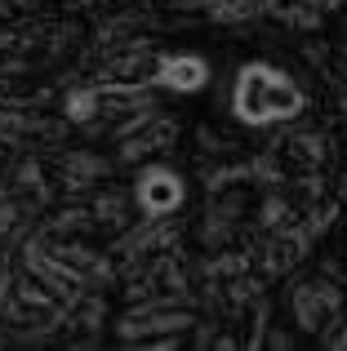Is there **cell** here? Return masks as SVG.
Masks as SVG:
<instances>
[{
    "label": "cell",
    "instance_id": "cell-1",
    "mask_svg": "<svg viewBox=\"0 0 347 351\" xmlns=\"http://www.w3.org/2000/svg\"><path fill=\"white\" fill-rule=\"evenodd\" d=\"M187 329H196V311H191V302L174 298H139L116 320V338L143 347H178V334H187Z\"/></svg>",
    "mask_w": 347,
    "mask_h": 351
},
{
    "label": "cell",
    "instance_id": "cell-2",
    "mask_svg": "<svg viewBox=\"0 0 347 351\" xmlns=\"http://www.w3.org/2000/svg\"><path fill=\"white\" fill-rule=\"evenodd\" d=\"M62 316H67V307L53 293H45L23 267L9 276L5 302H0V325L18 329V334H49V329L62 325Z\"/></svg>",
    "mask_w": 347,
    "mask_h": 351
},
{
    "label": "cell",
    "instance_id": "cell-3",
    "mask_svg": "<svg viewBox=\"0 0 347 351\" xmlns=\"http://www.w3.org/2000/svg\"><path fill=\"white\" fill-rule=\"evenodd\" d=\"M312 240H316V232L307 218L303 223H289V227H276V232L250 236V263L263 280H280V276H289L307 258Z\"/></svg>",
    "mask_w": 347,
    "mask_h": 351
},
{
    "label": "cell",
    "instance_id": "cell-4",
    "mask_svg": "<svg viewBox=\"0 0 347 351\" xmlns=\"http://www.w3.org/2000/svg\"><path fill=\"white\" fill-rule=\"evenodd\" d=\"M343 307H347L343 289L334 280H325V276H307V280H298L289 289V316H294V325L303 334L325 338L343 320Z\"/></svg>",
    "mask_w": 347,
    "mask_h": 351
},
{
    "label": "cell",
    "instance_id": "cell-5",
    "mask_svg": "<svg viewBox=\"0 0 347 351\" xmlns=\"http://www.w3.org/2000/svg\"><path fill=\"white\" fill-rule=\"evenodd\" d=\"M156 62H160V49L152 40L125 36V40L107 45L94 58V80H103V85H152Z\"/></svg>",
    "mask_w": 347,
    "mask_h": 351
},
{
    "label": "cell",
    "instance_id": "cell-6",
    "mask_svg": "<svg viewBox=\"0 0 347 351\" xmlns=\"http://www.w3.org/2000/svg\"><path fill=\"white\" fill-rule=\"evenodd\" d=\"M174 143H178V120L156 107V112L130 120V125L116 134V156H121L125 165H139V160H156V156L174 152Z\"/></svg>",
    "mask_w": 347,
    "mask_h": 351
},
{
    "label": "cell",
    "instance_id": "cell-7",
    "mask_svg": "<svg viewBox=\"0 0 347 351\" xmlns=\"http://www.w3.org/2000/svg\"><path fill=\"white\" fill-rule=\"evenodd\" d=\"M187 200V182L169 165H143V173L134 178V205L143 218H174Z\"/></svg>",
    "mask_w": 347,
    "mask_h": 351
},
{
    "label": "cell",
    "instance_id": "cell-8",
    "mask_svg": "<svg viewBox=\"0 0 347 351\" xmlns=\"http://www.w3.org/2000/svg\"><path fill=\"white\" fill-rule=\"evenodd\" d=\"M0 196L23 205L32 218H40L45 209H49L53 182H49V173H45V165L36 160V156H14V165L0 173Z\"/></svg>",
    "mask_w": 347,
    "mask_h": 351
},
{
    "label": "cell",
    "instance_id": "cell-9",
    "mask_svg": "<svg viewBox=\"0 0 347 351\" xmlns=\"http://www.w3.org/2000/svg\"><path fill=\"white\" fill-rule=\"evenodd\" d=\"M267 76H272V62H245L236 71V85H232V112L241 125L263 129L272 125L267 116Z\"/></svg>",
    "mask_w": 347,
    "mask_h": 351
},
{
    "label": "cell",
    "instance_id": "cell-10",
    "mask_svg": "<svg viewBox=\"0 0 347 351\" xmlns=\"http://www.w3.org/2000/svg\"><path fill=\"white\" fill-rule=\"evenodd\" d=\"M152 85L169 94H200L209 85V62L200 53H160Z\"/></svg>",
    "mask_w": 347,
    "mask_h": 351
},
{
    "label": "cell",
    "instance_id": "cell-11",
    "mask_svg": "<svg viewBox=\"0 0 347 351\" xmlns=\"http://www.w3.org/2000/svg\"><path fill=\"white\" fill-rule=\"evenodd\" d=\"M89 214H94V227L107 236H121L125 227L139 223V205H134V187H116V182H103V191L94 196V205H89Z\"/></svg>",
    "mask_w": 347,
    "mask_h": 351
},
{
    "label": "cell",
    "instance_id": "cell-12",
    "mask_svg": "<svg viewBox=\"0 0 347 351\" xmlns=\"http://www.w3.org/2000/svg\"><path fill=\"white\" fill-rule=\"evenodd\" d=\"M103 178H107V160L94 152H62L58 165H53V187H62L67 196H76L85 187H98Z\"/></svg>",
    "mask_w": 347,
    "mask_h": 351
},
{
    "label": "cell",
    "instance_id": "cell-13",
    "mask_svg": "<svg viewBox=\"0 0 347 351\" xmlns=\"http://www.w3.org/2000/svg\"><path fill=\"white\" fill-rule=\"evenodd\" d=\"M303 112H307L303 85H298L294 76H285L280 67H272V76H267V116H272V125H289V120H298Z\"/></svg>",
    "mask_w": 347,
    "mask_h": 351
},
{
    "label": "cell",
    "instance_id": "cell-14",
    "mask_svg": "<svg viewBox=\"0 0 347 351\" xmlns=\"http://www.w3.org/2000/svg\"><path fill=\"white\" fill-rule=\"evenodd\" d=\"M89 232H94V214H89V205L58 209L53 218L36 223V236H40V240H85Z\"/></svg>",
    "mask_w": 347,
    "mask_h": 351
},
{
    "label": "cell",
    "instance_id": "cell-15",
    "mask_svg": "<svg viewBox=\"0 0 347 351\" xmlns=\"http://www.w3.org/2000/svg\"><path fill=\"white\" fill-rule=\"evenodd\" d=\"M32 227H36V218L27 214L23 205L0 196V245H23V240L32 236Z\"/></svg>",
    "mask_w": 347,
    "mask_h": 351
},
{
    "label": "cell",
    "instance_id": "cell-16",
    "mask_svg": "<svg viewBox=\"0 0 347 351\" xmlns=\"http://www.w3.org/2000/svg\"><path fill=\"white\" fill-rule=\"evenodd\" d=\"M209 23H223V27H241L259 14V0H200Z\"/></svg>",
    "mask_w": 347,
    "mask_h": 351
},
{
    "label": "cell",
    "instance_id": "cell-17",
    "mask_svg": "<svg viewBox=\"0 0 347 351\" xmlns=\"http://www.w3.org/2000/svg\"><path fill=\"white\" fill-rule=\"evenodd\" d=\"M36 14H40V0H0V18H9V23H27Z\"/></svg>",
    "mask_w": 347,
    "mask_h": 351
},
{
    "label": "cell",
    "instance_id": "cell-18",
    "mask_svg": "<svg viewBox=\"0 0 347 351\" xmlns=\"http://www.w3.org/2000/svg\"><path fill=\"white\" fill-rule=\"evenodd\" d=\"M321 343H325V347H330V351H347V320H339V325H334V329H330V334H325V338H321Z\"/></svg>",
    "mask_w": 347,
    "mask_h": 351
},
{
    "label": "cell",
    "instance_id": "cell-19",
    "mask_svg": "<svg viewBox=\"0 0 347 351\" xmlns=\"http://www.w3.org/2000/svg\"><path fill=\"white\" fill-rule=\"evenodd\" d=\"M9 165H14V143H9V138L0 134V173H5Z\"/></svg>",
    "mask_w": 347,
    "mask_h": 351
},
{
    "label": "cell",
    "instance_id": "cell-20",
    "mask_svg": "<svg viewBox=\"0 0 347 351\" xmlns=\"http://www.w3.org/2000/svg\"><path fill=\"white\" fill-rule=\"evenodd\" d=\"M174 5H182V9H200V0H174Z\"/></svg>",
    "mask_w": 347,
    "mask_h": 351
},
{
    "label": "cell",
    "instance_id": "cell-21",
    "mask_svg": "<svg viewBox=\"0 0 347 351\" xmlns=\"http://www.w3.org/2000/svg\"><path fill=\"white\" fill-rule=\"evenodd\" d=\"M339 62H343V76H347V45L339 49Z\"/></svg>",
    "mask_w": 347,
    "mask_h": 351
},
{
    "label": "cell",
    "instance_id": "cell-22",
    "mask_svg": "<svg viewBox=\"0 0 347 351\" xmlns=\"http://www.w3.org/2000/svg\"><path fill=\"white\" fill-rule=\"evenodd\" d=\"M316 5H325V0H316Z\"/></svg>",
    "mask_w": 347,
    "mask_h": 351
}]
</instances>
